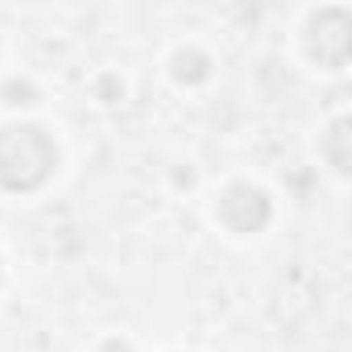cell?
Segmentation results:
<instances>
[{"label":"cell","mask_w":352,"mask_h":352,"mask_svg":"<svg viewBox=\"0 0 352 352\" xmlns=\"http://www.w3.org/2000/svg\"><path fill=\"white\" fill-rule=\"evenodd\" d=\"M348 50H352V17H348V9L336 5V9L315 13L311 30H307V54L319 67H344Z\"/></svg>","instance_id":"2"},{"label":"cell","mask_w":352,"mask_h":352,"mask_svg":"<svg viewBox=\"0 0 352 352\" xmlns=\"http://www.w3.org/2000/svg\"><path fill=\"white\" fill-rule=\"evenodd\" d=\"M58 149L38 124H5L0 129V187L34 191L54 174Z\"/></svg>","instance_id":"1"},{"label":"cell","mask_w":352,"mask_h":352,"mask_svg":"<svg viewBox=\"0 0 352 352\" xmlns=\"http://www.w3.org/2000/svg\"><path fill=\"white\" fill-rule=\"evenodd\" d=\"M5 96H9V104H34V87L30 83H9Z\"/></svg>","instance_id":"6"},{"label":"cell","mask_w":352,"mask_h":352,"mask_svg":"<svg viewBox=\"0 0 352 352\" xmlns=\"http://www.w3.org/2000/svg\"><path fill=\"white\" fill-rule=\"evenodd\" d=\"M348 120H336V129H331V137H327V145H323V153L331 157V166L340 170V174H348V166H352V153H348Z\"/></svg>","instance_id":"5"},{"label":"cell","mask_w":352,"mask_h":352,"mask_svg":"<svg viewBox=\"0 0 352 352\" xmlns=\"http://www.w3.org/2000/svg\"><path fill=\"white\" fill-rule=\"evenodd\" d=\"M100 352H133V348H129V344H124V340H108V344H104V348H100Z\"/></svg>","instance_id":"7"},{"label":"cell","mask_w":352,"mask_h":352,"mask_svg":"<svg viewBox=\"0 0 352 352\" xmlns=\"http://www.w3.org/2000/svg\"><path fill=\"white\" fill-rule=\"evenodd\" d=\"M174 79H183V83H204V79H208V54H199V50H179V54H174Z\"/></svg>","instance_id":"4"},{"label":"cell","mask_w":352,"mask_h":352,"mask_svg":"<svg viewBox=\"0 0 352 352\" xmlns=\"http://www.w3.org/2000/svg\"><path fill=\"white\" fill-rule=\"evenodd\" d=\"M216 212H220L224 228H232V232H261L270 224V199L253 183H232L220 195V208Z\"/></svg>","instance_id":"3"}]
</instances>
